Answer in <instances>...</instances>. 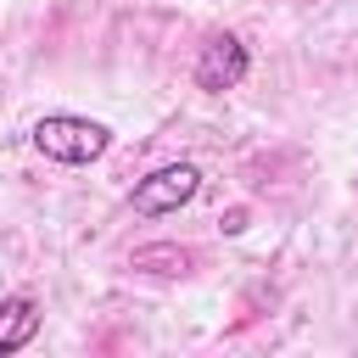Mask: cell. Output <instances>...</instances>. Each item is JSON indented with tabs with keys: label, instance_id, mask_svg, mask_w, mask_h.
I'll use <instances>...</instances> for the list:
<instances>
[{
	"label": "cell",
	"instance_id": "obj_1",
	"mask_svg": "<svg viewBox=\"0 0 358 358\" xmlns=\"http://www.w3.org/2000/svg\"><path fill=\"white\" fill-rule=\"evenodd\" d=\"M34 151L50 157V162H67V168H90L112 151V129L95 123V117H78V112H50L28 129Z\"/></svg>",
	"mask_w": 358,
	"mask_h": 358
},
{
	"label": "cell",
	"instance_id": "obj_2",
	"mask_svg": "<svg viewBox=\"0 0 358 358\" xmlns=\"http://www.w3.org/2000/svg\"><path fill=\"white\" fill-rule=\"evenodd\" d=\"M196 190H201V168H196V162H162V168H151L145 179H134L129 207H134L140 218H168V213L190 207Z\"/></svg>",
	"mask_w": 358,
	"mask_h": 358
},
{
	"label": "cell",
	"instance_id": "obj_3",
	"mask_svg": "<svg viewBox=\"0 0 358 358\" xmlns=\"http://www.w3.org/2000/svg\"><path fill=\"white\" fill-rule=\"evenodd\" d=\"M252 73V50L241 45V34H207L201 50H196V90L207 95H224V90H241Z\"/></svg>",
	"mask_w": 358,
	"mask_h": 358
},
{
	"label": "cell",
	"instance_id": "obj_4",
	"mask_svg": "<svg viewBox=\"0 0 358 358\" xmlns=\"http://www.w3.org/2000/svg\"><path fill=\"white\" fill-rule=\"evenodd\" d=\"M34 336H39V302H34L28 291L6 296V302H0V358L22 352Z\"/></svg>",
	"mask_w": 358,
	"mask_h": 358
},
{
	"label": "cell",
	"instance_id": "obj_5",
	"mask_svg": "<svg viewBox=\"0 0 358 358\" xmlns=\"http://www.w3.org/2000/svg\"><path fill=\"white\" fill-rule=\"evenodd\" d=\"M129 268H140V274H190V252L185 246H140L129 257Z\"/></svg>",
	"mask_w": 358,
	"mask_h": 358
}]
</instances>
